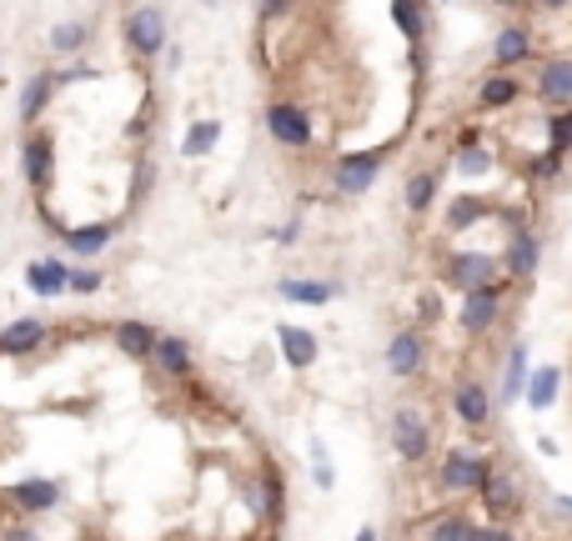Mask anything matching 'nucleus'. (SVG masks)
Instances as JSON below:
<instances>
[{"label": "nucleus", "instance_id": "obj_1", "mask_svg": "<svg viewBox=\"0 0 572 541\" xmlns=\"http://www.w3.org/2000/svg\"><path fill=\"white\" fill-rule=\"evenodd\" d=\"M126 46L141 55V61L166 51V15H161V5H136V11L126 15Z\"/></svg>", "mask_w": 572, "mask_h": 541}, {"label": "nucleus", "instance_id": "obj_2", "mask_svg": "<svg viewBox=\"0 0 572 541\" xmlns=\"http://www.w3.org/2000/svg\"><path fill=\"white\" fill-rule=\"evenodd\" d=\"M21 176H26L30 191H51L55 180V141L51 130H30L26 146H21Z\"/></svg>", "mask_w": 572, "mask_h": 541}, {"label": "nucleus", "instance_id": "obj_3", "mask_svg": "<svg viewBox=\"0 0 572 541\" xmlns=\"http://www.w3.org/2000/svg\"><path fill=\"white\" fill-rule=\"evenodd\" d=\"M391 446H397L402 462H422V456L432 451V426L416 406H402V412L391 416Z\"/></svg>", "mask_w": 572, "mask_h": 541}, {"label": "nucleus", "instance_id": "obj_4", "mask_svg": "<svg viewBox=\"0 0 572 541\" xmlns=\"http://www.w3.org/2000/svg\"><path fill=\"white\" fill-rule=\"evenodd\" d=\"M5 496L15 502V512H21V516H46V512H55V506H61V481L26 477V481H15Z\"/></svg>", "mask_w": 572, "mask_h": 541}, {"label": "nucleus", "instance_id": "obj_5", "mask_svg": "<svg viewBox=\"0 0 572 541\" xmlns=\"http://www.w3.org/2000/svg\"><path fill=\"white\" fill-rule=\"evenodd\" d=\"M497 311H502V291L487 281V286H472L468 297H462V316H457V322H462L468 336H482L497 322Z\"/></svg>", "mask_w": 572, "mask_h": 541}, {"label": "nucleus", "instance_id": "obj_6", "mask_svg": "<svg viewBox=\"0 0 572 541\" xmlns=\"http://www.w3.org/2000/svg\"><path fill=\"white\" fill-rule=\"evenodd\" d=\"M382 171V151H362V155H341L337 161V191L341 196H366L372 180Z\"/></svg>", "mask_w": 572, "mask_h": 541}, {"label": "nucleus", "instance_id": "obj_7", "mask_svg": "<svg viewBox=\"0 0 572 541\" xmlns=\"http://www.w3.org/2000/svg\"><path fill=\"white\" fill-rule=\"evenodd\" d=\"M482 502H487V516H512L518 512V477L512 471H502V466H487L477 481Z\"/></svg>", "mask_w": 572, "mask_h": 541}, {"label": "nucleus", "instance_id": "obj_8", "mask_svg": "<svg viewBox=\"0 0 572 541\" xmlns=\"http://www.w3.org/2000/svg\"><path fill=\"white\" fill-rule=\"evenodd\" d=\"M427 366V341H422V331H397L387 347V372L391 376H416Z\"/></svg>", "mask_w": 572, "mask_h": 541}, {"label": "nucleus", "instance_id": "obj_9", "mask_svg": "<svg viewBox=\"0 0 572 541\" xmlns=\"http://www.w3.org/2000/svg\"><path fill=\"white\" fill-rule=\"evenodd\" d=\"M46 341V322L40 316H15L11 326H0V356H30Z\"/></svg>", "mask_w": 572, "mask_h": 541}, {"label": "nucleus", "instance_id": "obj_10", "mask_svg": "<svg viewBox=\"0 0 572 541\" xmlns=\"http://www.w3.org/2000/svg\"><path fill=\"white\" fill-rule=\"evenodd\" d=\"M447 281L462 286V291L497 281V256H487V251H462V256H452V266H447Z\"/></svg>", "mask_w": 572, "mask_h": 541}, {"label": "nucleus", "instance_id": "obj_11", "mask_svg": "<svg viewBox=\"0 0 572 541\" xmlns=\"http://www.w3.org/2000/svg\"><path fill=\"white\" fill-rule=\"evenodd\" d=\"M55 86H61V80H55V71H36V76H30L26 86H21V101H15V116L26 121V126H36V121H40V111L51 105Z\"/></svg>", "mask_w": 572, "mask_h": 541}, {"label": "nucleus", "instance_id": "obj_12", "mask_svg": "<svg viewBox=\"0 0 572 541\" xmlns=\"http://www.w3.org/2000/svg\"><path fill=\"white\" fill-rule=\"evenodd\" d=\"M65 276H71V266H65L61 256H40V261H30V266H26V286L36 291L40 301L61 297V291H65Z\"/></svg>", "mask_w": 572, "mask_h": 541}, {"label": "nucleus", "instance_id": "obj_13", "mask_svg": "<svg viewBox=\"0 0 572 541\" xmlns=\"http://www.w3.org/2000/svg\"><path fill=\"white\" fill-rule=\"evenodd\" d=\"M266 130H272L282 146H307L312 141V121L301 116L297 105H272V111H266Z\"/></svg>", "mask_w": 572, "mask_h": 541}, {"label": "nucleus", "instance_id": "obj_14", "mask_svg": "<svg viewBox=\"0 0 572 541\" xmlns=\"http://www.w3.org/2000/svg\"><path fill=\"white\" fill-rule=\"evenodd\" d=\"M482 471H487L482 456H472V451H452V456L443 462V491H477Z\"/></svg>", "mask_w": 572, "mask_h": 541}, {"label": "nucleus", "instance_id": "obj_15", "mask_svg": "<svg viewBox=\"0 0 572 541\" xmlns=\"http://www.w3.org/2000/svg\"><path fill=\"white\" fill-rule=\"evenodd\" d=\"M116 226L111 221H91V226H76V231H65V251L71 256H101L105 246H111Z\"/></svg>", "mask_w": 572, "mask_h": 541}, {"label": "nucleus", "instance_id": "obj_16", "mask_svg": "<svg viewBox=\"0 0 572 541\" xmlns=\"http://www.w3.org/2000/svg\"><path fill=\"white\" fill-rule=\"evenodd\" d=\"M537 96L552 105H572V61H547L537 76Z\"/></svg>", "mask_w": 572, "mask_h": 541}, {"label": "nucleus", "instance_id": "obj_17", "mask_svg": "<svg viewBox=\"0 0 572 541\" xmlns=\"http://www.w3.org/2000/svg\"><path fill=\"white\" fill-rule=\"evenodd\" d=\"M452 406H457V416H462L468 426H487V416H493L487 387H477V381H462V387H457V397H452Z\"/></svg>", "mask_w": 572, "mask_h": 541}, {"label": "nucleus", "instance_id": "obj_18", "mask_svg": "<svg viewBox=\"0 0 572 541\" xmlns=\"http://www.w3.org/2000/svg\"><path fill=\"white\" fill-rule=\"evenodd\" d=\"M151 361H157L166 376H186V372H191V347H186L182 336H157Z\"/></svg>", "mask_w": 572, "mask_h": 541}, {"label": "nucleus", "instance_id": "obj_19", "mask_svg": "<svg viewBox=\"0 0 572 541\" xmlns=\"http://www.w3.org/2000/svg\"><path fill=\"white\" fill-rule=\"evenodd\" d=\"M116 347H121V356H130V361H151L157 331H151L146 322H121L116 326Z\"/></svg>", "mask_w": 572, "mask_h": 541}, {"label": "nucleus", "instance_id": "obj_20", "mask_svg": "<svg viewBox=\"0 0 572 541\" xmlns=\"http://www.w3.org/2000/svg\"><path fill=\"white\" fill-rule=\"evenodd\" d=\"M508 270H512V276H522V281L537 270V236L522 231V226L512 231V241H508Z\"/></svg>", "mask_w": 572, "mask_h": 541}, {"label": "nucleus", "instance_id": "obj_21", "mask_svg": "<svg viewBox=\"0 0 572 541\" xmlns=\"http://www.w3.org/2000/svg\"><path fill=\"white\" fill-rule=\"evenodd\" d=\"M86 46H91V26H86V21H61V26H51L55 55H80Z\"/></svg>", "mask_w": 572, "mask_h": 541}, {"label": "nucleus", "instance_id": "obj_22", "mask_svg": "<svg viewBox=\"0 0 572 541\" xmlns=\"http://www.w3.org/2000/svg\"><path fill=\"white\" fill-rule=\"evenodd\" d=\"M527 51H533V36L522 26H508L502 36L493 40V61L497 65H518V61H527Z\"/></svg>", "mask_w": 572, "mask_h": 541}, {"label": "nucleus", "instance_id": "obj_23", "mask_svg": "<svg viewBox=\"0 0 572 541\" xmlns=\"http://www.w3.org/2000/svg\"><path fill=\"white\" fill-rule=\"evenodd\" d=\"M282 351H286V361H291V366H301V372H307V366L316 361V336L301 331V326H282Z\"/></svg>", "mask_w": 572, "mask_h": 541}, {"label": "nucleus", "instance_id": "obj_24", "mask_svg": "<svg viewBox=\"0 0 572 541\" xmlns=\"http://www.w3.org/2000/svg\"><path fill=\"white\" fill-rule=\"evenodd\" d=\"M522 387H527V401H533L537 412H543V406H552V401H558L562 372H558V366H543V372H533L527 381H522Z\"/></svg>", "mask_w": 572, "mask_h": 541}, {"label": "nucleus", "instance_id": "obj_25", "mask_svg": "<svg viewBox=\"0 0 572 541\" xmlns=\"http://www.w3.org/2000/svg\"><path fill=\"white\" fill-rule=\"evenodd\" d=\"M391 21L402 26V36L412 40V46H416L422 36H427V11H422L416 0H391Z\"/></svg>", "mask_w": 572, "mask_h": 541}, {"label": "nucleus", "instance_id": "obj_26", "mask_svg": "<svg viewBox=\"0 0 572 541\" xmlns=\"http://www.w3.org/2000/svg\"><path fill=\"white\" fill-rule=\"evenodd\" d=\"M216 141H222V121H196V126L186 130L182 155H207Z\"/></svg>", "mask_w": 572, "mask_h": 541}, {"label": "nucleus", "instance_id": "obj_27", "mask_svg": "<svg viewBox=\"0 0 572 541\" xmlns=\"http://www.w3.org/2000/svg\"><path fill=\"white\" fill-rule=\"evenodd\" d=\"M282 297L286 301H307V306H322V301L337 297V286H326V281H282Z\"/></svg>", "mask_w": 572, "mask_h": 541}, {"label": "nucleus", "instance_id": "obj_28", "mask_svg": "<svg viewBox=\"0 0 572 541\" xmlns=\"http://www.w3.org/2000/svg\"><path fill=\"white\" fill-rule=\"evenodd\" d=\"M432 196H437V176H432V171H422V176L407 180V211H427Z\"/></svg>", "mask_w": 572, "mask_h": 541}, {"label": "nucleus", "instance_id": "obj_29", "mask_svg": "<svg viewBox=\"0 0 572 541\" xmlns=\"http://www.w3.org/2000/svg\"><path fill=\"white\" fill-rule=\"evenodd\" d=\"M518 96V80L512 76H487L482 80V105H508Z\"/></svg>", "mask_w": 572, "mask_h": 541}, {"label": "nucleus", "instance_id": "obj_30", "mask_svg": "<svg viewBox=\"0 0 572 541\" xmlns=\"http://www.w3.org/2000/svg\"><path fill=\"white\" fill-rule=\"evenodd\" d=\"M447 221H452V231H462V226L482 221V201H477V196H457L452 211H447Z\"/></svg>", "mask_w": 572, "mask_h": 541}, {"label": "nucleus", "instance_id": "obj_31", "mask_svg": "<svg viewBox=\"0 0 572 541\" xmlns=\"http://www.w3.org/2000/svg\"><path fill=\"white\" fill-rule=\"evenodd\" d=\"M522 381H527V351H522V347H512V356H508V387H502V401H508V397H518V391H522Z\"/></svg>", "mask_w": 572, "mask_h": 541}, {"label": "nucleus", "instance_id": "obj_32", "mask_svg": "<svg viewBox=\"0 0 572 541\" xmlns=\"http://www.w3.org/2000/svg\"><path fill=\"white\" fill-rule=\"evenodd\" d=\"M65 291H76V297H91V291H101V270L96 266H80L65 276Z\"/></svg>", "mask_w": 572, "mask_h": 541}, {"label": "nucleus", "instance_id": "obj_33", "mask_svg": "<svg viewBox=\"0 0 572 541\" xmlns=\"http://www.w3.org/2000/svg\"><path fill=\"white\" fill-rule=\"evenodd\" d=\"M457 166L468 171V176H487V171H493V155L482 151V146H468V151L457 155Z\"/></svg>", "mask_w": 572, "mask_h": 541}, {"label": "nucleus", "instance_id": "obj_34", "mask_svg": "<svg viewBox=\"0 0 572 541\" xmlns=\"http://www.w3.org/2000/svg\"><path fill=\"white\" fill-rule=\"evenodd\" d=\"M547 136H552V151H562V155H568V146H572V116H568V111L547 121Z\"/></svg>", "mask_w": 572, "mask_h": 541}, {"label": "nucleus", "instance_id": "obj_35", "mask_svg": "<svg viewBox=\"0 0 572 541\" xmlns=\"http://www.w3.org/2000/svg\"><path fill=\"white\" fill-rule=\"evenodd\" d=\"M427 537H437V541H457V537H472V521H462V516H447V521H437V527H432Z\"/></svg>", "mask_w": 572, "mask_h": 541}, {"label": "nucleus", "instance_id": "obj_36", "mask_svg": "<svg viewBox=\"0 0 572 541\" xmlns=\"http://www.w3.org/2000/svg\"><path fill=\"white\" fill-rule=\"evenodd\" d=\"M55 80H61V86H76V80H101V71H96V65H71V71H55Z\"/></svg>", "mask_w": 572, "mask_h": 541}, {"label": "nucleus", "instance_id": "obj_37", "mask_svg": "<svg viewBox=\"0 0 572 541\" xmlns=\"http://www.w3.org/2000/svg\"><path fill=\"white\" fill-rule=\"evenodd\" d=\"M533 171H537V176H547V180H552V176H558V171H562V151H547V155H543V161H537Z\"/></svg>", "mask_w": 572, "mask_h": 541}, {"label": "nucleus", "instance_id": "obj_38", "mask_svg": "<svg viewBox=\"0 0 572 541\" xmlns=\"http://www.w3.org/2000/svg\"><path fill=\"white\" fill-rule=\"evenodd\" d=\"M493 5H522V0H493Z\"/></svg>", "mask_w": 572, "mask_h": 541}, {"label": "nucleus", "instance_id": "obj_39", "mask_svg": "<svg viewBox=\"0 0 572 541\" xmlns=\"http://www.w3.org/2000/svg\"><path fill=\"white\" fill-rule=\"evenodd\" d=\"M261 5H282V0H261Z\"/></svg>", "mask_w": 572, "mask_h": 541}, {"label": "nucleus", "instance_id": "obj_40", "mask_svg": "<svg viewBox=\"0 0 572 541\" xmlns=\"http://www.w3.org/2000/svg\"><path fill=\"white\" fill-rule=\"evenodd\" d=\"M543 5H562V0H543Z\"/></svg>", "mask_w": 572, "mask_h": 541}]
</instances>
